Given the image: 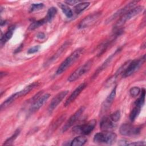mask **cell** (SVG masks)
<instances>
[{"mask_svg": "<svg viewBox=\"0 0 146 146\" xmlns=\"http://www.w3.org/2000/svg\"><path fill=\"white\" fill-rule=\"evenodd\" d=\"M96 120L93 119L89 121L86 124L79 125L74 127L72 128V131L75 133L82 134V135H88L94 129L96 125Z\"/></svg>", "mask_w": 146, "mask_h": 146, "instance_id": "cell-7", "label": "cell"}, {"mask_svg": "<svg viewBox=\"0 0 146 146\" xmlns=\"http://www.w3.org/2000/svg\"><path fill=\"white\" fill-rule=\"evenodd\" d=\"M143 10V6H138L137 7H135L129 11H128L127 13L120 17V19L117 21L116 23L113 30L114 31L120 29V27H121L127 21H129L135 16L138 15L139 13H140Z\"/></svg>", "mask_w": 146, "mask_h": 146, "instance_id": "cell-3", "label": "cell"}, {"mask_svg": "<svg viewBox=\"0 0 146 146\" xmlns=\"http://www.w3.org/2000/svg\"><path fill=\"white\" fill-rule=\"evenodd\" d=\"M128 144V142L125 140H120L119 141L118 144L120 145H127Z\"/></svg>", "mask_w": 146, "mask_h": 146, "instance_id": "cell-34", "label": "cell"}, {"mask_svg": "<svg viewBox=\"0 0 146 146\" xmlns=\"http://www.w3.org/2000/svg\"><path fill=\"white\" fill-rule=\"evenodd\" d=\"M38 85V83L36 82L33 83L28 85L27 86H26L22 90H21L18 92H16L18 98H19L22 96H24L25 95H26V94L29 93L32 90H33L34 88H35Z\"/></svg>", "mask_w": 146, "mask_h": 146, "instance_id": "cell-19", "label": "cell"}, {"mask_svg": "<svg viewBox=\"0 0 146 146\" xmlns=\"http://www.w3.org/2000/svg\"><path fill=\"white\" fill-rule=\"evenodd\" d=\"M110 119L114 122L116 123L119 120L120 118V112L119 110L116 111L110 116Z\"/></svg>", "mask_w": 146, "mask_h": 146, "instance_id": "cell-29", "label": "cell"}, {"mask_svg": "<svg viewBox=\"0 0 146 146\" xmlns=\"http://www.w3.org/2000/svg\"><path fill=\"white\" fill-rule=\"evenodd\" d=\"M120 50H121L120 48H118L117 50H116V51H115L114 53H113L112 54H111V55L104 61V62L101 65V66L97 70L96 72H95V73L94 74V76H96L98 74H99L102 70H103L104 69H105V68L109 65V64L111 63V62L112 60V59L113 58V57H114L120 51Z\"/></svg>", "mask_w": 146, "mask_h": 146, "instance_id": "cell-17", "label": "cell"}, {"mask_svg": "<svg viewBox=\"0 0 146 146\" xmlns=\"http://www.w3.org/2000/svg\"><path fill=\"white\" fill-rule=\"evenodd\" d=\"M140 110H141V108L135 106V107L131 110L129 114V119L131 121H133L136 119V118L139 115L140 112Z\"/></svg>", "mask_w": 146, "mask_h": 146, "instance_id": "cell-26", "label": "cell"}, {"mask_svg": "<svg viewBox=\"0 0 146 146\" xmlns=\"http://www.w3.org/2000/svg\"><path fill=\"white\" fill-rule=\"evenodd\" d=\"M59 6H60L62 11L63 13L64 14V15L67 17V18H71L73 15L72 11L71 9L66 5L59 3Z\"/></svg>", "mask_w": 146, "mask_h": 146, "instance_id": "cell-21", "label": "cell"}, {"mask_svg": "<svg viewBox=\"0 0 146 146\" xmlns=\"http://www.w3.org/2000/svg\"><path fill=\"white\" fill-rule=\"evenodd\" d=\"M50 95L49 94H46L44 95L40 96L37 100L34 101L30 108V111L31 112H34L38 110L48 100Z\"/></svg>", "mask_w": 146, "mask_h": 146, "instance_id": "cell-12", "label": "cell"}, {"mask_svg": "<svg viewBox=\"0 0 146 146\" xmlns=\"http://www.w3.org/2000/svg\"><path fill=\"white\" fill-rule=\"evenodd\" d=\"M87 141V139L84 136H79L75 137L70 143L71 146H81L83 145Z\"/></svg>", "mask_w": 146, "mask_h": 146, "instance_id": "cell-20", "label": "cell"}, {"mask_svg": "<svg viewBox=\"0 0 146 146\" xmlns=\"http://www.w3.org/2000/svg\"><path fill=\"white\" fill-rule=\"evenodd\" d=\"M46 22H47L46 18L42 19H40L38 21H35L34 22H33L29 26V29L30 30H35V29L39 27L40 26H42L43 25H44V23H46Z\"/></svg>", "mask_w": 146, "mask_h": 146, "instance_id": "cell-22", "label": "cell"}, {"mask_svg": "<svg viewBox=\"0 0 146 146\" xmlns=\"http://www.w3.org/2000/svg\"><path fill=\"white\" fill-rule=\"evenodd\" d=\"M87 84L86 83H83L80 84L74 91L70 95L68 99L66 100V102L64 103V106L67 107L70 105L72 102H74L76 98L79 95V94L83 91V90L86 87Z\"/></svg>", "mask_w": 146, "mask_h": 146, "instance_id": "cell-14", "label": "cell"}, {"mask_svg": "<svg viewBox=\"0 0 146 146\" xmlns=\"http://www.w3.org/2000/svg\"><path fill=\"white\" fill-rule=\"evenodd\" d=\"M116 133L108 131H104V132L96 133L94 135L93 140L98 144L111 145L116 141Z\"/></svg>", "mask_w": 146, "mask_h": 146, "instance_id": "cell-2", "label": "cell"}, {"mask_svg": "<svg viewBox=\"0 0 146 146\" xmlns=\"http://www.w3.org/2000/svg\"><path fill=\"white\" fill-rule=\"evenodd\" d=\"M141 129V127L140 126H135L131 124L125 123L120 127L119 132L123 136H132L140 134Z\"/></svg>", "mask_w": 146, "mask_h": 146, "instance_id": "cell-6", "label": "cell"}, {"mask_svg": "<svg viewBox=\"0 0 146 146\" xmlns=\"http://www.w3.org/2000/svg\"><path fill=\"white\" fill-rule=\"evenodd\" d=\"M84 52L83 48H79L75 50L72 54L70 55L58 68L56 74L59 75L65 71L67 68H68L71 65H72L83 54Z\"/></svg>", "mask_w": 146, "mask_h": 146, "instance_id": "cell-1", "label": "cell"}, {"mask_svg": "<svg viewBox=\"0 0 146 146\" xmlns=\"http://www.w3.org/2000/svg\"><path fill=\"white\" fill-rule=\"evenodd\" d=\"M92 65V60H89L84 64L75 70L68 78V81L70 82H72L76 80L80 76L87 72Z\"/></svg>", "mask_w": 146, "mask_h": 146, "instance_id": "cell-5", "label": "cell"}, {"mask_svg": "<svg viewBox=\"0 0 146 146\" xmlns=\"http://www.w3.org/2000/svg\"><path fill=\"white\" fill-rule=\"evenodd\" d=\"M56 13H57V9L55 7H52L50 8L47 11V15L45 17L47 21L51 22L52 20V19L54 18V17L55 16Z\"/></svg>", "mask_w": 146, "mask_h": 146, "instance_id": "cell-25", "label": "cell"}, {"mask_svg": "<svg viewBox=\"0 0 146 146\" xmlns=\"http://www.w3.org/2000/svg\"><path fill=\"white\" fill-rule=\"evenodd\" d=\"M78 2H79L78 1H74V0L64 1V3H66L67 5H75L76 3H78Z\"/></svg>", "mask_w": 146, "mask_h": 146, "instance_id": "cell-33", "label": "cell"}, {"mask_svg": "<svg viewBox=\"0 0 146 146\" xmlns=\"http://www.w3.org/2000/svg\"><path fill=\"white\" fill-rule=\"evenodd\" d=\"M140 92H141L140 88L136 86L132 87L129 90L130 95L133 97H136V96H138L139 95V94L140 93Z\"/></svg>", "mask_w": 146, "mask_h": 146, "instance_id": "cell-30", "label": "cell"}, {"mask_svg": "<svg viewBox=\"0 0 146 146\" xmlns=\"http://www.w3.org/2000/svg\"><path fill=\"white\" fill-rule=\"evenodd\" d=\"M20 133V129H17L14 133V134L10 137L9 138H8L5 142L3 143V145H11L13 144V143L14 141V140L16 139V138L17 137V136L19 135V134Z\"/></svg>", "mask_w": 146, "mask_h": 146, "instance_id": "cell-27", "label": "cell"}, {"mask_svg": "<svg viewBox=\"0 0 146 146\" xmlns=\"http://www.w3.org/2000/svg\"><path fill=\"white\" fill-rule=\"evenodd\" d=\"M84 110H85L84 107H81L72 115H71V116L68 119V120L66 121V123L63 127L62 128L63 132L66 131L78 120V119L80 117L81 115L83 113Z\"/></svg>", "mask_w": 146, "mask_h": 146, "instance_id": "cell-10", "label": "cell"}, {"mask_svg": "<svg viewBox=\"0 0 146 146\" xmlns=\"http://www.w3.org/2000/svg\"><path fill=\"white\" fill-rule=\"evenodd\" d=\"M101 15L100 12H96L95 13L91 14L88 16L86 17L78 25L79 29H84L92 26L94 24L99 18Z\"/></svg>", "mask_w": 146, "mask_h": 146, "instance_id": "cell-8", "label": "cell"}, {"mask_svg": "<svg viewBox=\"0 0 146 146\" xmlns=\"http://www.w3.org/2000/svg\"><path fill=\"white\" fill-rule=\"evenodd\" d=\"M44 6L43 3H33L31 5V7L30 8V11L31 12L38 11L40 9H42Z\"/></svg>", "mask_w": 146, "mask_h": 146, "instance_id": "cell-28", "label": "cell"}, {"mask_svg": "<svg viewBox=\"0 0 146 146\" xmlns=\"http://www.w3.org/2000/svg\"><path fill=\"white\" fill-rule=\"evenodd\" d=\"M15 29V26L14 25H12L10 26V27L8 29L7 31L5 33V34H4L3 35L1 36V46L5 44L12 37Z\"/></svg>", "mask_w": 146, "mask_h": 146, "instance_id": "cell-18", "label": "cell"}, {"mask_svg": "<svg viewBox=\"0 0 146 146\" xmlns=\"http://www.w3.org/2000/svg\"><path fill=\"white\" fill-rule=\"evenodd\" d=\"M136 3H137V1H132V2H129L126 6H125L124 7L117 10L112 15H111L110 18H108L106 21V23H108L112 21L113 19H116V18L121 17L122 15H123L124 14L127 13L128 11H129L130 10H131L132 9L135 7V6L136 4Z\"/></svg>", "mask_w": 146, "mask_h": 146, "instance_id": "cell-9", "label": "cell"}, {"mask_svg": "<svg viewBox=\"0 0 146 146\" xmlns=\"http://www.w3.org/2000/svg\"><path fill=\"white\" fill-rule=\"evenodd\" d=\"M70 43V41H66L60 47V48L57 50V51L55 52V54H54V55L49 59L48 60V61L46 62V64H45V66H47L49 65L51 63H52V62H54V60H55L62 54V52L66 49V48L69 46Z\"/></svg>", "mask_w": 146, "mask_h": 146, "instance_id": "cell-16", "label": "cell"}, {"mask_svg": "<svg viewBox=\"0 0 146 146\" xmlns=\"http://www.w3.org/2000/svg\"><path fill=\"white\" fill-rule=\"evenodd\" d=\"M115 123L110 119V116L103 117L100 122V129L103 131H109L113 128Z\"/></svg>", "mask_w": 146, "mask_h": 146, "instance_id": "cell-15", "label": "cell"}, {"mask_svg": "<svg viewBox=\"0 0 146 146\" xmlns=\"http://www.w3.org/2000/svg\"><path fill=\"white\" fill-rule=\"evenodd\" d=\"M37 37L38 38H40V39H43V38H44L45 37V35H44V34L43 33H39L38 34Z\"/></svg>", "mask_w": 146, "mask_h": 146, "instance_id": "cell-35", "label": "cell"}, {"mask_svg": "<svg viewBox=\"0 0 146 146\" xmlns=\"http://www.w3.org/2000/svg\"><path fill=\"white\" fill-rule=\"evenodd\" d=\"M39 48H40V46L37 45V46H33L32 47H31L30 48H29L27 51V53L29 54H34V53H35L36 52H38L39 50Z\"/></svg>", "mask_w": 146, "mask_h": 146, "instance_id": "cell-31", "label": "cell"}, {"mask_svg": "<svg viewBox=\"0 0 146 146\" xmlns=\"http://www.w3.org/2000/svg\"><path fill=\"white\" fill-rule=\"evenodd\" d=\"M145 143L144 141H135V142H132L127 144V145H145Z\"/></svg>", "mask_w": 146, "mask_h": 146, "instance_id": "cell-32", "label": "cell"}, {"mask_svg": "<svg viewBox=\"0 0 146 146\" xmlns=\"http://www.w3.org/2000/svg\"><path fill=\"white\" fill-rule=\"evenodd\" d=\"M68 93V91H62L58 93L53 99L51 100V102L50 104L48 111L51 112L55 108L59 105V104L62 101V100L65 98V96Z\"/></svg>", "mask_w": 146, "mask_h": 146, "instance_id": "cell-11", "label": "cell"}, {"mask_svg": "<svg viewBox=\"0 0 146 146\" xmlns=\"http://www.w3.org/2000/svg\"><path fill=\"white\" fill-rule=\"evenodd\" d=\"M116 86H115L113 88V90L111 92L110 94L107 96V98L104 102V103L102 105V109H101L102 113H104V112H107L108 110V109L110 108V107H111V104H112V103L115 99V98L116 96Z\"/></svg>", "mask_w": 146, "mask_h": 146, "instance_id": "cell-13", "label": "cell"}, {"mask_svg": "<svg viewBox=\"0 0 146 146\" xmlns=\"http://www.w3.org/2000/svg\"><path fill=\"white\" fill-rule=\"evenodd\" d=\"M145 59V55H144L141 58L137 59H135L132 61H130L127 65L126 68L122 74L123 77L126 78L131 76L135 73L144 63Z\"/></svg>", "mask_w": 146, "mask_h": 146, "instance_id": "cell-4", "label": "cell"}, {"mask_svg": "<svg viewBox=\"0 0 146 146\" xmlns=\"http://www.w3.org/2000/svg\"><path fill=\"white\" fill-rule=\"evenodd\" d=\"M90 5V3L88 2H81L79 3H78L75 7H74V10L75 12L79 14L82 11H83L84 9H86L87 7H88Z\"/></svg>", "mask_w": 146, "mask_h": 146, "instance_id": "cell-24", "label": "cell"}, {"mask_svg": "<svg viewBox=\"0 0 146 146\" xmlns=\"http://www.w3.org/2000/svg\"><path fill=\"white\" fill-rule=\"evenodd\" d=\"M145 90L144 88L141 90V93L140 97L137 99V100L135 102V106L141 108L144 104L145 102Z\"/></svg>", "mask_w": 146, "mask_h": 146, "instance_id": "cell-23", "label": "cell"}]
</instances>
